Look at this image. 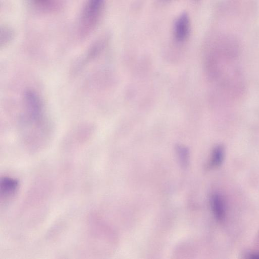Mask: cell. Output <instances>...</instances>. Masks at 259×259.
Returning a JSON list of instances; mask_svg holds the SVG:
<instances>
[{
	"mask_svg": "<svg viewBox=\"0 0 259 259\" xmlns=\"http://www.w3.org/2000/svg\"><path fill=\"white\" fill-rule=\"evenodd\" d=\"M37 6L43 9H49L53 7L55 0H31Z\"/></svg>",
	"mask_w": 259,
	"mask_h": 259,
	"instance_id": "7",
	"label": "cell"
},
{
	"mask_svg": "<svg viewBox=\"0 0 259 259\" xmlns=\"http://www.w3.org/2000/svg\"><path fill=\"white\" fill-rule=\"evenodd\" d=\"M210 204L215 219L222 222L225 219L226 211L222 197L218 194H213L210 198Z\"/></svg>",
	"mask_w": 259,
	"mask_h": 259,
	"instance_id": "4",
	"label": "cell"
},
{
	"mask_svg": "<svg viewBox=\"0 0 259 259\" xmlns=\"http://www.w3.org/2000/svg\"><path fill=\"white\" fill-rule=\"evenodd\" d=\"M177 150L181 165L183 167H187L189 159L187 149L184 147L179 146Z\"/></svg>",
	"mask_w": 259,
	"mask_h": 259,
	"instance_id": "6",
	"label": "cell"
},
{
	"mask_svg": "<svg viewBox=\"0 0 259 259\" xmlns=\"http://www.w3.org/2000/svg\"><path fill=\"white\" fill-rule=\"evenodd\" d=\"M190 29V22L188 14L183 13L177 19L174 27L176 39L179 41L185 40L188 36Z\"/></svg>",
	"mask_w": 259,
	"mask_h": 259,
	"instance_id": "3",
	"label": "cell"
},
{
	"mask_svg": "<svg viewBox=\"0 0 259 259\" xmlns=\"http://www.w3.org/2000/svg\"><path fill=\"white\" fill-rule=\"evenodd\" d=\"M18 182L11 177L4 176L0 181V198L2 203H7L11 200L18 189Z\"/></svg>",
	"mask_w": 259,
	"mask_h": 259,
	"instance_id": "2",
	"label": "cell"
},
{
	"mask_svg": "<svg viewBox=\"0 0 259 259\" xmlns=\"http://www.w3.org/2000/svg\"><path fill=\"white\" fill-rule=\"evenodd\" d=\"M224 149L222 145L215 146L211 153L208 166L209 168H215L220 166L224 159Z\"/></svg>",
	"mask_w": 259,
	"mask_h": 259,
	"instance_id": "5",
	"label": "cell"
},
{
	"mask_svg": "<svg viewBox=\"0 0 259 259\" xmlns=\"http://www.w3.org/2000/svg\"><path fill=\"white\" fill-rule=\"evenodd\" d=\"M105 0H86L82 8L78 23L81 37L90 34L98 24L104 7Z\"/></svg>",
	"mask_w": 259,
	"mask_h": 259,
	"instance_id": "1",
	"label": "cell"
},
{
	"mask_svg": "<svg viewBox=\"0 0 259 259\" xmlns=\"http://www.w3.org/2000/svg\"><path fill=\"white\" fill-rule=\"evenodd\" d=\"M1 32L4 33V36L1 35V45H5L12 38L13 36V32L12 31L8 28H4V30H1Z\"/></svg>",
	"mask_w": 259,
	"mask_h": 259,
	"instance_id": "8",
	"label": "cell"
},
{
	"mask_svg": "<svg viewBox=\"0 0 259 259\" xmlns=\"http://www.w3.org/2000/svg\"><path fill=\"white\" fill-rule=\"evenodd\" d=\"M247 258H259V252L252 253L248 255Z\"/></svg>",
	"mask_w": 259,
	"mask_h": 259,
	"instance_id": "9",
	"label": "cell"
}]
</instances>
